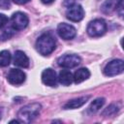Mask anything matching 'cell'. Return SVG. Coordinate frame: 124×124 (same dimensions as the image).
<instances>
[{
  "instance_id": "6da1fadb",
  "label": "cell",
  "mask_w": 124,
  "mask_h": 124,
  "mask_svg": "<svg viewBox=\"0 0 124 124\" xmlns=\"http://www.w3.org/2000/svg\"><path fill=\"white\" fill-rule=\"evenodd\" d=\"M55 46V38L49 33L42 34L36 41V48L39 51V53L44 56L49 55L54 50Z\"/></svg>"
},
{
  "instance_id": "7a4b0ae2",
  "label": "cell",
  "mask_w": 124,
  "mask_h": 124,
  "mask_svg": "<svg viewBox=\"0 0 124 124\" xmlns=\"http://www.w3.org/2000/svg\"><path fill=\"white\" fill-rule=\"evenodd\" d=\"M41 108H42V106L39 103L28 104L18 110L17 117L21 123L22 122L23 123H30L39 115Z\"/></svg>"
},
{
  "instance_id": "3957f363",
  "label": "cell",
  "mask_w": 124,
  "mask_h": 124,
  "mask_svg": "<svg viewBox=\"0 0 124 124\" xmlns=\"http://www.w3.org/2000/svg\"><path fill=\"white\" fill-rule=\"evenodd\" d=\"M86 31L90 37H101L107 31V23L102 18H96L88 23Z\"/></svg>"
},
{
  "instance_id": "277c9868",
  "label": "cell",
  "mask_w": 124,
  "mask_h": 124,
  "mask_svg": "<svg viewBox=\"0 0 124 124\" xmlns=\"http://www.w3.org/2000/svg\"><path fill=\"white\" fill-rule=\"evenodd\" d=\"M124 70V63L121 59H114L108 62L104 68V74L108 77H113L119 75Z\"/></svg>"
},
{
  "instance_id": "5b68a950",
  "label": "cell",
  "mask_w": 124,
  "mask_h": 124,
  "mask_svg": "<svg viewBox=\"0 0 124 124\" xmlns=\"http://www.w3.org/2000/svg\"><path fill=\"white\" fill-rule=\"evenodd\" d=\"M11 21H12V26L15 30H22L26 28V26L28 25L29 18L24 13L16 12L12 16Z\"/></svg>"
},
{
  "instance_id": "8992f818",
  "label": "cell",
  "mask_w": 124,
  "mask_h": 124,
  "mask_svg": "<svg viewBox=\"0 0 124 124\" xmlns=\"http://www.w3.org/2000/svg\"><path fill=\"white\" fill-rule=\"evenodd\" d=\"M81 59L77 54H65L58 58L57 64L63 68H74L80 63Z\"/></svg>"
},
{
  "instance_id": "52a82bcc",
  "label": "cell",
  "mask_w": 124,
  "mask_h": 124,
  "mask_svg": "<svg viewBox=\"0 0 124 124\" xmlns=\"http://www.w3.org/2000/svg\"><path fill=\"white\" fill-rule=\"evenodd\" d=\"M84 16V10L79 4L72 5L66 11V17L71 21H80Z\"/></svg>"
},
{
  "instance_id": "ba28073f",
  "label": "cell",
  "mask_w": 124,
  "mask_h": 124,
  "mask_svg": "<svg viewBox=\"0 0 124 124\" xmlns=\"http://www.w3.org/2000/svg\"><path fill=\"white\" fill-rule=\"evenodd\" d=\"M57 33L64 40H72L77 35V30L73 25L62 22L57 27Z\"/></svg>"
},
{
  "instance_id": "9c48e42d",
  "label": "cell",
  "mask_w": 124,
  "mask_h": 124,
  "mask_svg": "<svg viewBox=\"0 0 124 124\" xmlns=\"http://www.w3.org/2000/svg\"><path fill=\"white\" fill-rule=\"evenodd\" d=\"M25 78H26L25 73H23V71L18 69H12L7 76L8 81L14 85H18L23 83L25 81Z\"/></svg>"
},
{
  "instance_id": "30bf717a",
  "label": "cell",
  "mask_w": 124,
  "mask_h": 124,
  "mask_svg": "<svg viewBox=\"0 0 124 124\" xmlns=\"http://www.w3.org/2000/svg\"><path fill=\"white\" fill-rule=\"evenodd\" d=\"M42 81L44 84L47 86H56L57 83V76L53 69L47 68L42 73Z\"/></svg>"
},
{
  "instance_id": "8fae6325",
  "label": "cell",
  "mask_w": 124,
  "mask_h": 124,
  "mask_svg": "<svg viewBox=\"0 0 124 124\" xmlns=\"http://www.w3.org/2000/svg\"><path fill=\"white\" fill-rule=\"evenodd\" d=\"M14 64L16 66H18L21 68H28L29 67V58L23 51L17 50L15 52V55H14Z\"/></svg>"
},
{
  "instance_id": "7c38bea8",
  "label": "cell",
  "mask_w": 124,
  "mask_h": 124,
  "mask_svg": "<svg viewBox=\"0 0 124 124\" xmlns=\"http://www.w3.org/2000/svg\"><path fill=\"white\" fill-rule=\"evenodd\" d=\"M89 99V96H85V97H79V98H77V99H74V100H71L69 102H67L65 105H64V108L65 109H74V108H80L81 106H83L87 100Z\"/></svg>"
},
{
  "instance_id": "4fadbf2b",
  "label": "cell",
  "mask_w": 124,
  "mask_h": 124,
  "mask_svg": "<svg viewBox=\"0 0 124 124\" xmlns=\"http://www.w3.org/2000/svg\"><path fill=\"white\" fill-rule=\"evenodd\" d=\"M90 77V72L86 68H80L75 72L73 75V81L75 83H80Z\"/></svg>"
},
{
  "instance_id": "5bb4252c",
  "label": "cell",
  "mask_w": 124,
  "mask_h": 124,
  "mask_svg": "<svg viewBox=\"0 0 124 124\" xmlns=\"http://www.w3.org/2000/svg\"><path fill=\"white\" fill-rule=\"evenodd\" d=\"M57 79L62 85L68 86L73 82V75L68 70H62L59 73V76L57 77Z\"/></svg>"
},
{
  "instance_id": "9a60e30c",
  "label": "cell",
  "mask_w": 124,
  "mask_h": 124,
  "mask_svg": "<svg viewBox=\"0 0 124 124\" xmlns=\"http://www.w3.org/2000/svg\"><path fill=\"white\" fill-rule=\"evenodd\" d=\"M118 2H119V0H107V1L102 5V8H101L102 12H103L104 14H107V15L111 14L112 12L115 11Z\"/></svg>"
},
{
  "instance_id": "2e32d148",
  "label": "cell",
  "mask_w": 124,
  "mask_h": 124,
  "mask_svg": "<svg viewBox=\"0 0 124 124\" xmlns=\"http://www.w3.org/2000/svg\"><path fill=\"white\" fill-rule=\"evenodd\" d=\"M105 101H106L105 98H97V99H95V100L90 104V106H89V108H88L89 112H91V113L97 112V111L104 106Z\"/></svg>"
},
{
  "instance_id": "e0dca14e",
  "label": "cell",
  "mask_w": 124,
  "mask_h": 124,
  "mask_svg": "<svg viewBox=\"0 0 124 124\" xmlns=\"http://www.w3.org/2000/svg\"><path fill=\"white\" fill-rule=\"evenodd\" d=\"M12 59V55L9 50L0 51V67H6L10 64Z\"/></svg>"
},
{
  "instance_id": "ac0fdd59",
  "label": "cell",
  "mask_w": 124,
  "mask_h": 124,
  "mask_svg": "<svg viewBox=\"0 0 124 124\" xmlns=\"http://www.w3.org/2000/svg\"><path fill=\"white\" fill-rule=\"evenodd\" d=\"M119 110V108L116 106V105H110V106H108L107 108H105V110L102 112V114L104 115V116H110V115H113V114H115L117 111Z\"/></svg>"
},
{
  "instance_id": "d6986e66",
  "label": "cell",
  "mask_w": 124,
  "mask_h": 124,
  "mask_svg": "<svg viewBox=\"0 0 124 124\" xmlns=\"http://www.w3.org/2000/svg\"><path fill=\"white\" fill-rule=\"evenodd\" d=\"M115 11L118 13V15L122 17L123 16V0H119L117 6H116V9Z\"/></svg>"
},
{
  "instance_id": "ffe728a7",
  "label": "cell",
  "mask_w": 124,
  "mask_h": 124,
  "mask_svg": "<svg viewBox=\"0 0 124 124\" xmlns=\"http://www.w3.org/2000/svg\"><path fill=\"white\" fill-rule=\"evenodd\" d=\"M10 0H0V9H10Z\"/></svg>"
},
{
  "instance_id": "44dd1931",
  "label": "cell",
  "mask_w": 124,
  "mask_h": 124,
  "mask_svg": "<svg viewBox=\"0 0 124 124\" xmlns=\"http://www.w3.org/2000/svg\"><path fill=\"white\" fill-rule=\"evenodd\" d=\"M8 17L4 14H0V28H2L7 22H8Z\"/></svg>"
},
{
  "instance_id": "7402d4cb",
  "label": "cell",
  "mask_w": 124,
  "mask_h": 124,
  "mask_svg": "<svg viewBox=\"0 0 124 124\" xmlns=\"http://www.w3.org/2000/svg\"><path fill=\"white\" fill-rule=\"evenodd\" d=\"M78 1H79V0H64L63 5H64L65 7H67V8H69V7H70V6H72V5L78 4V3H77Z\"/></svg>"
},
{
  "instance_id": "603a6c76",
  "label": "cell",
  "mask_w": 124,
  "mask_h": 124,
  "mask_svg": "<svg viewBox=\"0 0 124 124\" xmlns=\"http://www.w3.org/2000/svg\"><path fill=\"white\" fill-rule=\"evenodd\" d=\"M10 29L8 30H5V32H4V34H3V36H2V38H3V40H6V39H9L10 37H12L13 36V34H14V32H12V33H10Z\"/></svg>"
},
{
  "instance_id": "cb8c5ba5",
  "label": "cell",
  "mask_w": 124,
  "mask_h": 124,
  "mask_svg": "<svg viewBox=\"0 0 124 124\" xmlns=\"http://www.w3.org/2000/svg\"><path fill=\"white\" fill-rule=\"evenodd\" d=\"M16 4H18V5H22V4H25L27 2H29L30 0H13Z\"/></svg>"
},
{
  "instance_id": "d4e9b609",
  "label": "cell",
  "mask_w": 124,
  "mask_h": 124,
  "mask_svg": "<svg viewBox=\"0 0 124 124\" xmlns=\"http://www.w3.org/2000/svg\"><path fill=\"white\" fill-rule=\"evenodd\" d=\"M44 4H50V3H52L54 0H41Z\"/></svg>"
},
{
  "instance_id": "484cf974",
  "label": "cell",
  "mask_w": 124,
  "mask_h": 124,
  "mask_svg": "<svg viewBox=\"0 0 124 124\" xmlns=\"http://www.w3.org/2000/svg\"><path fill=\"white\" fill-rule=\"evenodd\" d=\"M2 113H3V109L0 108V120H1V118H2Z\"/></svg>"
}]
</instances>
